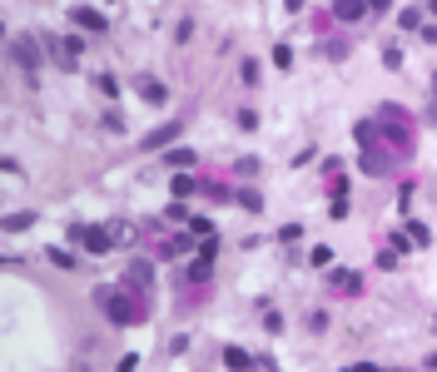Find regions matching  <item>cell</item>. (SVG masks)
Segmentation results:
<instances>
[{"mask_svg":"<svg viewBox=\"0 0 437 372\" xmlns=\"http://www.w3.org/2000/svg\"><path fill=\"white\" fill-rule=\"evenodd\" d=\"M70 20H75L80 30H90V35H104V15H99V10H90V6H75V10H70Z\"/></svg>","mask_w":437,"mask_h":372,"instance_id":"8","label":"cell"},{"mask_svg":"<svg viewBox=\"0 0 437 372\" xmlns=\"http://www.w3.org/2000/svg\"><path fill=\"white\" fill-rule=\"evenodd\" d=\"M30 224H35V214H30V208H25V214H11V219H6V234H25Z\"/></svg>","mask_w":437,"mask_h":372,"instance_id":"17","label":"cell"},{"mask_svg":"<svg viewBox=\"0 0 437 372\" xmlns=\"http://www.w3.org/2000/svg\"><path fill=\"white\" fill-rule=\"evenodd\" d=\"M377 129H382V139H388L398 154L412 149V120H408L403 104H382V110H377Z\"/></svg>","mask_w":437,"mask_h":372,"instance_id":"2","label":"cell"},{"mask_svg":"<svg viewBox=\"0 0 437 372\" xmlns=\"http://www.w3.org/2000/svg\"><path fill=\"white\" fill-rule=\"evenodd\" d=\"M348 372H377V367H373V362H363V367H348Z\"/></svg>","mask_w":437,"mask_h":372,"instance_id":"34","label":"cell"},{"mask_svg":"<svg viewBox=\"0 0 437 372\" xmlns=\"http://www.w3.org/2000/svg\"><path fill=\"white\" fill-rule=\"evenodd\" d=\"M328 214H333V219H343V214H348V179H343V184H333V203H328Z\"/></svg>","mask_w":437,"mask_h":372,"instance_id":"13","label":"cell"},{"mask_svg":"<svg viewBox=\"0 0 437 372\" xmlns=\"http://www.w3.org/2000/svg\"><path fill=\"white\" fill-rule=\"evenodd\" d=\"M408 238H412V243H422V248L432 243V234H427V224H408Z\"/></svg>","mask_w":437,"mask_h":372,"instance_id":"23","label":"cell"},{"mask_svg":"<svg viewBox=\"0 0 437 372\" xmlns=\"http://www.w3.org/2000/svg\"><path fill=\"white\" fill-rule=\"evenodd\" d=\"M189 234H199V238H214V224H209V219H189Z\"/></svg>","mask_w":437,"mask_h":372,"instance_id":"25","label":"cell"},{"mask_svg":"<svg viewBox=\"0 0 437 372\" xmlns=\"http://www.w3.org/2000/svg\"><path fill=\"white\" fill-rule=\"evenodd\" d=\"M75 372H85V367H75Z\"/></svg>","mask_w":437,"mask_h":372,"instance_id":"36","label":"cell"},{"mask_svg":"<svg viewBox=\"0 0 437 372\" xmlns=\"http://www.w3.org/2000/svg\"><path fill=\"white\" fill-rule=\"evenodd\" d=\"M134 234H139V229H134L130 219H115V224H109V238H115V248H125V243H134Z\"/></svg>","mask_w":437,"mask_h":372,"instance_id":"11","label":"cell"},{"mask_svg":"<svg viewBox=\"0 0 437 372\" xmlns=\"http://www.w3.org/2000/svg\"><path fill=\"white\" fill-rule=\"evenodd\" d=\"M363 10H368V0H333V15H338L343 25H353V20H363Z\"/></svg>","mask_w":437,"mask_h":372,"instance_id":"9","label":"cell"},{"mask_svg":"<svg viewBox=\"0 0 437 372\" xmlns=\"http://www.w3.org/2000/svg\"><path fill=\"white\" fill-rule=\"evenodd\" d=\"M382 65H393V70H398V65H403V50H398V45H388V50H382Z\"/></svg>","mask_w":437,"mask_h":372,"instance_id":"27","label":"cell"},{"mask_svg":"<svg viewBox=\"0 0 437 372\" xmlns=\"http://www.w3.org/2000/svg\"><path fill=\"white\" fill-rule=\"evenodd\" d=\"M139 99H144V104H164V99H169V90H164L159 80H139Z\"/></svg>","mask_w":437,"mask_h":372,"instance_id":"12","label":"cell"},{"mask_svg":"<svg viewBox=\"0 0 437 372\" xmlns=\"http://www.w3.org/2000/svg\"><path fill=\"white\" fill-rule=\"evenodd\" d=\"M11 55H15V65L25 70V80L40 75V40H35V35H15V40H11Z\"/></svg>","mask_w":437,"mask_h":372,"instance_id":"3","label":"cell"},{"mask_svg":"<svg viewBox=\"0 0 437 372\" xmlns=\"http://www.w3.org/2000/svg\"><path fill=\"white\" fill-rule=\"evenodd\" d=\"M298 238H303V229H298V224H289V229H279V243H298Z\"/></svg>","mask_w":437,"mask_h":372,"instance_id":"29","label":"cell"},{"mask_svg":"<svg viewBox=\"0 0 437 372\" xmlns=\"http://www.w3.org/2000/svg\"><path fill=\"white\" fill-rule=\"evenodd\" d=\"M398 25H403V30H422V10H417V6H408V10L398 15Z\"/></svg>","mask_w":437,"mask_h":372,"instance_id":"20","label":"cell"},{"mask_svg":"<svg viewBox=\"0 0 437 372\" xmlns=\"http://www.w3.org/2000/svg\"><path fill=\"white\" fill-rule=\"evenodd\" d=\"M273 65L289 70V65H293V45H273Z\"/></svg>","mask_w":437,"mask_h":372,"instance_id":"21","label":"cell"},{"mask_svg":"<svg viewBox=\"0 0 437 372\" xmlns=\"http://www.w3.org/2000/svg\"><path fill=\"white\" fill-rule=\"evenodd\" d=\"M427 124H437V75H432V104H427Z\"/></svg>","mask_w":437,"mask_h":372,"instance_id":"30","label":"cell"},{"mask_svg":"<svg viewBox=\"0 0 437 372\" xmlns=\"http://www.w3.org/2000/svg\"><path fill=\"white\" fill-rule=\"evenodd\" d=\"M393 6V0H368V10H388Z\"/></svg>","mask_w":437,"mask_h":372,"instance_id":"33","label":"cell"},{"mask_svg":"<svg viewBox=\"0 0 437 372\" xmlns=\"http://www.w3.org/2000/svg\"><path fill=\"white\" fill-rule=\"evenodd\" d=\"M50 263H55V269H65V273H70V269H75V253H70V248H50Z\"/></svg>","mask_w":437,"mask_h":372,"instance_id":"19","label":"cell"},{"mask_svg":"<svg viewBox=\"0 0 437 372\" xmlns=\"http://www.w3.org/2000/svg\"><path fill=\"white\" fill-rule=\"evenodd\" d=\"M224 362H229L234 372H249V367H254V357H249L244 348H224Z\"/></svg>","mask_w":437,"mask_h":372,"instance_id":"14","label":"cell"},{"mask_svg":"<svg viewBox=\"0 0 437 372\" xmlns=\"http://www.w3.org/2000/svg\"><path fill=\"white\" fill-rule=\"evenodd\" d=\"M104 129H109V134H125V115H120V110H104Z\"/></svg>","mask_w":437,"mask_h":372,"instance_id":"22","label":"cell"},{"mask_svg":"<svg viewBox=\"0 0 437 372\" xmlns=\"http://www.w3.org/2000/svg\"><path fill=\"white\" fill-rule=\"evenodd\" d=\"M95 298H99V308L109 313V323H120V328H134V323H144V308L130 298V288H99Z\"/></svg>","mask_w":437,"mask_h":372,"instance_id":"1","label":"cell"},{"mask_svg":"<svg viewBox=\"0 0 437 372\" xmlns=\"http://www.w3.org/2000/svg\"><path fill=\"white\" fill-rule=\"evenodd\" d=\"M239 203H244V208H249V214H258V208H263V199H258V194H254V189H244V194H239Z\"/></svg>","mask_w":437,"mask_h":372,"instance_id":"24","label":"cell"},{"mask_svg":"<svg viewBox=\"0 0 437 372\" xmlns=\"http://www.w3.org/2000/svg\"><path fill=\"white\" fill-rule=\"evenodd\" d=\"M328 288H338V293H358V273H353V269H333V273H328Z\"/></svg>","mask_w":437,"mask_h":372,"instance_id":"10","label":"cell"},{"mask_svg":"<svg viewBox=\"0 0 437 372\" xmlns=\"http://www.w3.org/2000/svg\"><path fill=\"white\" fill-rule=\"evenodd\" d=\"M169 194H174V199H189V194H194V179L179 169V174H174V184H169Z\"/></svg>","mask_w":437,"mask_h":372,"instance_id":"18","label":"cell"},{"mask_svg":"<svg viewBox=\"0 0 437 372\" xmlns=\"http://www.w3.org/2000/svg\"><path fill=\"white\" fill-rule=\"evenodd\" d=\"M164 164H169V169H189L194 164V149H169V154H164Z\"/></svg>","mask_w":437,"mask_h":372,"instance_id":"16","label":"cell"},{"mask_svg":"<svg viewBox=\"0 0 437 372\" xmlns=\"http://www.w3.org/2000/svg\"><path fill=\"white\" fill-rule=\"evenodd\" d=\"M70 238H80L90 253H109V248H115V238H109V224H99V229H90V224H75V229H70Z\"/></svg>","mask_w":437,"mask_h":372,"instance_id":"5","label":"cell"},{"mask_svg":"<svg viewBox=\"0 0 437 372\" xmlns=\"http://www.w3.org/2000/svg\"><path fill=\"white\" fill-rule=\"evenodd\" d=\"M125 288H130V293H139V288L149 293V288H154V269H149V263H130V273H125Z\"/></svg>","mask_w":437,"mask_h":372,"instance_id":"7","label":"cell"},{"mask_svg":"<svg viewBox=\"0 0 437 372\" xmlns=\"http://www.w3.org/2000/svg\"><path fill=\"white\" fill-rule=\"evenodd\" d=\"M134 367H139V352H125L120 357V372H134Z\"/></svg>","mask_w":437,"mask_h":372,"instance_id":"31","label":"cell"},{"mask_svg":"<svg viewBox=\"0 0 437 372\" xmlns=\"http://www.w3.org/2000/svg\"><path fill=\"white\" fill-rule=\"evenodd\" d=\"M427 10H432V15H437V0H427Z\"/></svg>","mask_w":437,"mask_h":372,"instance_id":"35","label":"cell"},{"mask_svg":"<svg viewBox=\"0 0 437 372\" xmlns=\"http://www.w3.org/2000/svg\"><path fill=\"white\" fill-rule=\"evenodd\" d=\"M95 85H99V94H104V99H115V94H120V85H115V80H109V75H99Z\"/></svg>","mask_w":437,"mask_h":372,"instance_id":"26","label":"cell"},{"mask_svg":"<svg viewBox=\"0 0 437 372\" xmlns=\"http://www.w3.org/2000/svg\"><path fill=\"white\" fill-rule=\"evenodd\" d=\"M239 75H244V85H258V60H244V70H239Z\"/></svg>","mask_w":437,"mask_h":372,"instance_id":"28","label":"cell"},{"mask_svg":"<svg viewBox=\"0 0 437 372\" xmlns=\"http://www.w3.org/2000/svg\"><path fill=\"white\" fill-rule=\"evenodd\" d=\"M209 263H214L209 253H199V258L189 263V283H209Z\"/></svg>","mask_w":437,"mask_h":372,"instance_id":"15","label":"cell"},{"mask_svg":"<svg viewBox=\"0 0 437 372\" xmlns=\"http://www.w3.org/2000/svg\"><path fill=\"white\" fill-rule=\"evenodd\" d=\"M303 6H308V0H284V10H293V15H298Z\"/></svg>","mask_w":437,"mask_h":372,"instance_id":"32","label":"cell"},{"mask_svg":"<svg viewBox=\"0 0 437 372\" xmlns=\"http://www.w3.org/2000/svg\"><path fill=\"white\" fill-rule=\"evenodd\" d=\"M393 164H398V149H388V144L363 149V174H393Z\"/></svg>","mask_w":437,"mask_h":372,"instance_id":"4","label":"cell"},{"mask_svg":"<svg viewBox=\"0 0 437 372\" xmlns=\"http://www.w3.org/2000/svg\"><path fill=\"white\" fill-rule=\"evenodd\" d=\"M179 134H184V120H169V124H159V129L144 134V149H164V144L179 139Z\"/></svg>","mask_w":437,"mask_h":372,"instance_id":"6","label":"cell"}]
</instances>
